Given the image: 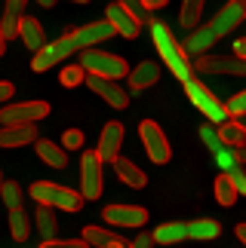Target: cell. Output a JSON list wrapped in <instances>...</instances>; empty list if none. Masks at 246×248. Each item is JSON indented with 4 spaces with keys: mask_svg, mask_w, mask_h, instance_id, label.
I'll use <instances>...</instances> for the list:
<instances>
[{
    "mask_svg": "<svg viewBox=\"0 0 246 248\" xmlns=\"http://www.w3.org/2000/svg\"><path fill=\"white\" fill-rule=\"evenodd\" d=\"M148 31H151V43H154V49L160 52V62L166 64L169 71H173V77L178 80H191V71H194V64L191 59L185 55L182 49V43L173 37V31H169V25L166 22H160V18H148Z\"/></svg>",
    "mask_w": 246,
    "mask_h": 248,
    "instance_id": "cell-1",
    "label": "cell"
},
{
    "mask_svg": "<svg viewBox=\"0 0 246 248\" xmlns=\"http://www.w3.org/2000/svg\"><path fill=\"white\" fill-rule=\"evenodd\" d=\"M31 199H37V205L46 208H62V212H80L83 208V196L77 190H68L53 181H34L31 184Z\"/></svg>",
    "mask_w": 246,
    "mask_h": 248,
    "instance_id": "cell-2",
    "label": "cell"
},
{
    "mask_svg": "<svg viewBox=\"0 0 246 248\" xmlns=\"http://www.w3.org/2000/svg\"><path fill=\"white\" fill-rule=\"evenodd\" d=\"M80 68L92 74V77H105V80H120L129 74V64L114 52H99V49H80Z\"/></svg>",
    "mask_w": 246,
    "mask_h": 248,
    "instance_id": "cell-3",
    "label": "cell"
},
{
    "mask_svg": "<svg viewBox=\"0 0 246 248\" xmlns=\"http://www.w3.org/2000/svg\"><path fill=\"white\" fill-rule=\"evenodd\" d=\"M185 92H188V98H191V104L203 113L206 120L212 123V126H219V123L228 120V113H225V104L215 98V92H212V89H206L200 80H194V77H191V80H185Z\"/></svg>",
    "mask_w": 246,
    "mask_h": 248,
    "instance_id": "cell-4",
    "label": "cell"
},
{
    "mask_svg": "<svg viewBox=\"0 0 246 248\" xmlns=\"http://www.w3.org/2000/svg\"><path fill=\"white\" fill-rule=\"evenodd\" d=\"M74 52H77V46H74L71 34H62L59 40H53V43H43L40 49L34 52V59H31V68H34L37 74H43V71L55 68V64L68 62V59H71Z\"/></svg>",
    "mask_w": 246,
    "mask_h": 248,
    "instance_id": "cell-5",
    "label": "cell"
},
{
    "mask_svg": "<svg viewBox=\"0 0 246 248\" xmlns=\"http://www.w3.org/2000/svg\"><path fill=\"white\" fill-rule=\"evenodd\" d=\"M50 117L46 101H18V104H3L0 108V126H28Z\"/></svg>",
    "mask_w": 246,
    "mask_h": 248,
    "instance_id": "cell-6",
    "label": "cell"
},
{
    "mask_svg": "<svg viewBox=\"0 0 246 248\" xmlns=\"http://www.w3.org/2000/svg\"><path fill=\"white\" fill-rule=\"evenodd\" d=\"M139 138H141V147H145V154H148L151 163H157V166L169 163L173 150H169V141L163 135V129H160L154 120H141L139 123Z\"/></svg>",
    "mask_w": 246,
    "mask_h": 248,
    "instance_id": "cell-7",
    "label": "cell"
},
{
    "mask_svg": "<svg viewBox=\"0 0 246 248\" xmlns=\"http://www.w3.org/2000/svg\"><path fill=\"white\" fill-rule=\"evenodd\" d=\"M102 187H105V181H102V159L96 156V150H87L80 159V196H83V202L87 199H99Z\"/></svg>",
    "mask_w": 246,
    "mask_h": 248,
    "instance_id": "cell-8",
    "label": "cell"
},
{
    "mask_svg": "<svg viewBox=\"0 0 246 248\" xmlns=\"http://www.w3.org/2000/svg\"><path fill=\"white\" fill-rule=\"evenodd\" d=\"M197 71L200 74H210V77H243L246 74V62L243 59H234V55H215V52H206L197 59Z\"/></svg>",
    "mask_w": 246,
    "mask_h": 248,
    "instance_id": "cell-9",
    "label": "cell"
},
{
    "mask_svg": "<svg viewBox=\"0 0 246 248\" xmlns=\"http://www.w3.org/2000/svg\"><path fill=\"white\" fill-rule=\"evenodd\" d=\"M243 18H246V0H228V3H225L219 13L212 16L210 31L215 37H225V34H231L234 28H240Z\"/></svg>",
    "mask_w": 246,
    "mask_h": 248,
    "instance_id": "cell-10",
    "label": "cell"
},
{
    "mask_svg": "<svg viewBox=\"0 0 246 248\" xmlns=\"http://www.w3.org/2000/svg\"><path fill=\"white\" fill-rule=\"evenodd\" d=\"M83 83H87L89 89L99 95V98H105L114 110H126V108H129V92L123 89L120 83L105 80V77H92V74H87V77H83Z\"/></svg>",
    "mask_w": 246,
    "mask_h": 248,
    "instance_id": "cell-11",
    "label": "cell"
},
{
    "mask_svg": "<svg viewBox=\"0 0 246 248\" xmlns=\"http://www.w3.org/2000/svg\"><path fill=\"white\" fill-rule=\"evenodd\" d=\"M71 40L74 46H77V52L80 49H96L99 43H105L114 37V28H111L108 22H89V25H83V28H71Z\"/></svg>",
    "mask_w": 246,
    "mask_h": 248,
    "instance_id": "cell-12",
    "label": "cell"
},
{
    "mask_svg": "<svg viewBox=\"0 0 246 248\" xmlns=\"http://www.w3.org/2000/svg\"><path fill=\"white\" fill-rule=\"evenodd\" d=\"M102 217H105V224L111 227H132V230H139V227L148 224V212L141 205H108L105 212H102Z\"/></svg>",
    "mask_w": 246,
    "mask_h": 248,
    "instance_id": "cell-13",
    "label": "cell"
},
{
    "mask_svg": "<svg viewBox=\"0 0 246 248\" xmlns=\"http://www.w3.org/2000/svg\"><path fill=\"white\" fill-rule=\"evenodd\" d=\"M120 150H123V126L117 120H111V123H105V129H102V135H99L96 156L102 159V163H114V159L120 156Z\"/></svg>",
    "mask_w": 246,
    "mask_h": 248,
    "instance_id": "cell-14",
    "label": "cell"
},
{
    "mask_svg": "<svg viewBox=\"0 0 246 248\" xmlns=\"http://www.w3.org/2000/svg\"><path fill=\"white\" fill-rule=\"evenodd\" d=\"M105 22L114 28V34L126 37V40H136L139 31H141V22H139L136 16H129L120 3H111V6H108V18H105Z\"/></svg>",
    "mask_w": 246,
    "mask_h": 248,
    "instance_id": "cell-15",
    "label": "cell"
},
{
    "mask_svg": "<svg viewBox=\"0 0 246 248\" xmlns=\"http://www.w3.org/2000/svg\"><path fill=\"white\" fill-rule=\"evenodd\" d=\"M80 239L87 242L89 248H126L129 245L126 239H120L114 230H105V227H99V224L83 227V236H80Z\"/></svg>",
    "mask_w": 246,
    "mask_h": 248,
    "instance_id": "cell-16",
    "label": "cell"
},
{
    "mask_svg": "<svg viewBox=\"0 0 246 248\" xmlns=\"http://www.w3.org/2000/svg\"><path fill=\"white\" fill-rule=\"evenodd\" d=\"M215 40H219V37H215L212 31H210V25L206 28H200L197 25V31H191L185 37V43H182V49H185V55L188 59H191V55H197V59H200V55H206L215 46Z\"/></svg>",
    "mask_w": 246,
    "mask_h": 248,
    "instance_id": "cell-17",
    "label": "cell"
},
{
    "mask_svg": "<svg viewBox=\"0 0 246 248\" xmlns=\"http://www.w3.org/2000/svg\"><path fill=\"white\" fill-rule=\"evenodd\" d=\"M16 37H22V43H25L31 52H37V49H40V46L46 43V37H43V25H40V18H34V16H22V18H18Z\"/></svg>",
    "mask_w": 246,
    "mask_h": 248,
    "instance_id": "cell-18",
    "label": "cell"
},
{
    "mask_svg": "<svg viewBox=\"0 0 246 248\" xmlns=\"http://www.w3.org/2000/svg\"><path fill=\"white\" fill-rule=\"evenodd\" d=\"M37 141V126L28 123V126H3L0 129V147H25Z\"/></svg>",
    "mask_w": 246,
    "mask_h": 248,
    "instance_id": "cell-19",
    "label": "cell"
},
{
    "mask_svg": "<svg viewBox=\"0 0 246 248\" xmlns=\"http://www.w3.org/2000/svg\"><path fill=\"white\" fill-rule=\"evenodd\" d=\"M114 175L120 178V184H126L132 190H141V187L148 184V175L132 163V159H126V156H117L114 159Z\"/></svg>",
    "mask_w": 246,
    "mask_h": 248,
    "instance_id": "cell-20",
    "label": "cell"
},
{
    "mask_svg": "<svg viewBox=\"0 0 246 248\" xmlns=\"http://www.w3.org/2000/svg\"><path fill=\"white\" fill-rule=\"evenodd\" d=\"M126 77H129V89L141 92V89H148V86H154L160 80V64L157 62H141L126 74Z\"/></svg>",
    "mask_w": 246,
    "mask_h": 248,
    "instance_id": "cell-21",
    "label": "cell"
},
{
    "mask_svg": "<svg viewBox=\"0 0 246 248\" xmlns=\"http://www.w3.org/2000/svg\"><path fill=\"white\" fill-rule=\"evenodd\" d=\"M185 239H188V224H182V221H166L151 233V242L154 245H169V248L185 242Z\"/></svg>",
    "mask_w": 246,
    "mask_h": 248,
    "instance_id": "cell-22",
    "label": "cell"
},
{
    "mask_svg": "<svg viewBox=\"0 0 246 248\" xmlns=\"http://www.w3.org/2000/svg\"><path fill=\"white\" fill-rule=\"evenodd\" d=\"M25 3L28 0H6L3 3V16H0V34H3V40H13L16 37L18 18L25 16Z\"/></svg>",
    "mask_w": 246,
    "mask_h": 248,
    "instance_id": "cell-23",
    "label": "cell"
},
{
    "mask_svg": "<svg viewBox=\"0 0 246 248\" xmlns=\"http://www.w3.org/2000/svg\"><path fill=\"white\" fill-rule=\"evenodd\" d=\"M34 150H37V156H40L50 169H65V166H68V154L62 150V144H55V141H50V138H37Z\"/></svg>",
    "mask_w": 246,
    "mask_h": 248,
    "instance_id": "cell-24",
    "label": "cell"
},
{
    "mask_svg": "<svg viewBox=\"0 0 246 248\" xmlns=\"http://www.w3.org/2000/svg\"><path fill=\"white\" fill-rule=\"evenodd\" d=\"M215 135H219V141L225 147H243L246 144V126L240 120H225L215 126Z\"/></svg>",
    "mask_w": 246,
    "mask_h": 248,
    "instance_id": "cell-25",
    "label": "cell"
},
{
    "mask_svg": "<svg viewBox=\"0 0 246 248\" xmlns=\"http://www.w3.org/2000/svg\"><path fill=\"white\" fill-rule=\"evenodd\" d=\"M219 233H222V224H219V221H212V217H203V221L188 224V239L210 242V239H219Z\"/></svg>",
    "mask_w": 246,
    "mask_h": 248,
    "instance_id": "cell-26",
    "label": "cell"
},
{
    "mask_svg": "<svg viewBox=\"0 0 246 248\" xmlns=\"http://www.w3.org/2000/svg\"><path fill=\"white\" fill-rule=\"evenodd\" d=\"M34 221H37V233L43 236V242L55 239V233H59V221H55L53 208H46V205H37V215H34Z\"/></svg>",
    "mask_w": 246,
    "mask_h": 248,
    "instance_id": "cell-27",
    "label": "cell"
},
{
    "mask_svg": "<svg viewBox=\"0 0 246 248\" xmlns=\"http://www.w3.org/2000/svg\"><path fill=\"white\" fill-rule=\"evenodd\" d=\"M9 233H13L16 242H25L31 236V217H28L25 208H13L9 212Z\"/></svg>",
    "mask_w": 246,
    "mask_h": 248,
    "instance_id": "cell-28",
    "label": "cell"
},
{
    "mask_svg": "<svg viewBox=\"0 0 246 248\" xmlns=\"http://www.w3.org/2000/svg\"><path fill=\"white\" fill-rule=\"evenodd\" d=\"M203 3H206V0H185V3H182V13H178V22H182V28H188V31H194V28L200 25Z\"/></svg>",
    "mask_w": 246,
    "mask_h": 248,
    "instance_id": "cell-29",
    "label": "cell"
},
{
    "mask_svg": "<svg viewBox=\"0 0 246 248\" xmlns=\"http://www.w3.org/2000/svg\"><path fill=\"white\" fill-rule=\"evenodd\" d=\"M215 202H219V205H225V208H228V205H234V202H237V190H234V184H231V181L228 178H225V175H219V178H215Z\"/></svg>",
    "mask_w": 246,
    "mask_h": 248,
    "instance_id": "cell-30",
    "label": "cell"
},
{
    "mask_svg": "<svg viewBox=\"0 0 246 248\" xmlns=\"http://www.w3.org/2000/svg\"><path fill=\"white\" fill-rule=\"evenodd\" d=\"M22 187L16 184V181H3V184H0V202H3L9 212H13V208H22Z\"/></svg>",
    "mask_w": 246,
    "mask_h": 248,
    "instance_id": "cell-31",
    "label": "cell"
},
{
    "mask_svg": "<svg viewBox=\"0 0 246 248\" xmlns=\"http://www.w3.org/2000/svg\"><path fill=\"white\" fill-rule=\"evenodd\" d=\"M215 163H219L222 171H228L234 166H243V147H222V150H215Z\"/></svg>",
    "mask_w": 246,
    "mask_h": 248,
    "instance_id": "cell-32",
    "label": "cell"
},
{
    "mask_svg": "<svg viewBox=\"0 0 246 248\" xmlns=\"http://www.w3.org/2000/svg\"><path fill=\"white\" fill-rule=\"evenodd\" d=\"M83 77H87V71H83L80 64H65L59 83L65 86V89H74V86H80V83H83Z\"/></svg>",
    "mask_w": 246,
    "mask_h": 248,
    "instance_id": "cell-33",
    "label": "cell"
},
{
    "mask_svg": "<svg viewBox=\"0 0 246 248\" xmlns=\"http://www.w3.org/2000/svg\"><path fill=\"white\" fill-rule=\"evenodd\" d=\"M225 104V113H228V120H240L243 113H246V92H234L228 101H222Z\"/></svg>",
    "mask_w": 246,
    "mask_h": 248,
    "instance_id": "cell-34",
    "label": "cell"
},
{
    "mask_svg": "<svg viewBox=\"0 0 246 248\" xmlns=\"http://www.w3.org/2000/svg\"><path fill=\"white\" fill-rule=\"evenodd\" d=\"M200 141H203V144L212 150V154H215V150H222V147H225L222 141H219V135H215V126H212V123H210V126H200Z\"/></svg>",
    "mask_w": 246,
    "mask_h": 248,
    "instance_id": "cell-35",
    "label": "cell"
},
{
    "mask_svg": "<svg viewBox=\"0 0 246 248\" xmlns=\"http://www.w3.org/2000/svg\"><path fill=\"white\" fill-rule=\"evenodd\" d=\"M83 147V132L80 129H68L62 135V150H80Z\"/></svg>",
    "mask_w": 246,
    "mask_h": 248,
    "instance_id": "cell-36",
    "label": "cell"
},
{
    "mask_svg": "<svg viewBox=\"0 0 246 248\" xmlns=\"http://www.w3.org/2000/svg\"><path fill=\"white\" fill-rule=\"evenodd\" d=\"M222 175L234 184V190H237V193H246V175H243V166H234V169H228V171H222Z\"/></svg>",
    "mask_w": 246,
    "mask_h": 248,
    "instance_id": "cell-37",
    "label": "cell"
},
{
    "mask_svg": "<svg viewBox=\"0 0 246 248\" xmlns=\"http://www.w3.org/2000/svg\"><path fill=\"white\" fill-rule=\"evenodd\" d=\"M40 248H89L83 239H50V242H43Z\"/></svg>",
    "mask_w": 246,
    "mask_h": 248,
    "instance_id": "cell-38",
    "label": "cell"
},
{
    "mask_svg": "<svg viewBox=\"0 0 246 248\" xmlns=\"http://www.w3.org/2000/svg\"><path fill=\"white\" fill-rule=\"evenodd\" d=\"M117 3H120L123 9H126L129 16H136L139 22H145V18H148V13H145V9H141V3H139V0H117Z\"/></svg>",
    "mask_w": 246,
    "mask_h": 248,
    "instance_id": "cell-39",
    "label": "cell"
},
{
    "mask_svg": "<svg viewBox=\"0 0 246 248\" xmlns=\"http://www.w3.org/2000/svg\"><path fill=\"white\" fill-rule=\"evenodd\" d=\"M151 245H154V242H151V233H139L126 248H151Z\"/></svg>",
    "mask_w": 246,
    "mask_h": 248,
    "instance_id": "cell-40",
    "label": "cell"
},
{
    "mask_svg": "<svg viewBox=\"0 0 246 248\" xmlns=\"http://www.w3.org/2000/svg\"><path fill=\"white\" fill-rule=\"evenodd\" d=\"M141 3V9H145V13H154V9H160V6H166L169 0H139Z\"/></svg>",
    "mask_w": 246,
    "mask_h": 248,
    "instance_id": "cell-41",
    "label": "cell"
},
{
    "mask_svg": "<svg viewBox=\"0 0 246 248\" xmlns=\"http://www.w3.org/2000/svg\"><path fill=\"white\" fill-rule=\"evenodd\" d=\"M234 59H243L246 62V40H243V37H237V40H234Z\"/></svg>",
    "mask_w": 246,
    "mask_h": 248,
    "instance_id": "cell-42",
    "label": "cell"
},
{
    "mask_svg": "<svg viewBox=\"0 0 246 248\" xmlns=\"http://www.w3.org/2000/svg\"><path fill=\"white\" fill-rule=\"evenodd\" d=\"M13 83H6V80H0V104H3V101H9V98H13Z\"/></svg>",
    "mask_w": 246,
    "mask_h": 248,
    "instance_id": "cell-43",
    "label": "cell"
},
{
    "mask_svg": "<svg viewBox=\"0 0 246 248\" xmlns=\"http://www.w3.org/2000/svg\"><path fill=\"white\" fill-rule=\"evenodd\" d=\"M234 233H237L240 242H246V224H237V230H234Z\"/></svg>",
    "mask_w": 246,
    "mask_h": 248,
    "instance_id": "cell-44",
    "label": "cell"
},
{
    "mask_svg": "<svg viewBox=\"0 0 246 248\" xmlns=\"http://www.w3.org/2000/svg\"><path fill=\"white\" fill-rule=\"evenodd\" d=\"M37 6H43V9H50V6H55V0H34Z\"/></svg>",
    "mask_w": 246,
    "mask_h": 248,
    "instance_id": "cell-45",
    "label": "cell"
},
{
    "mask_svg": "<svg viewBox=\"0 0 246 248\" xmlns=\"http://www.w3.org/2000/svg\"><path fill=\"white\" fill-rule=\"evenodd\" d=\"M6 52V40H3V34H0V55Z\"/></svg>",
    "mask_w": 246,
    "mask_h": 248,
    "instance_id": "cell-46",
    "label": "cell"
},
{
    "mask_svg": "<svg viewBox=\"0 0 246 248\" xmlns=\"http://www.w3.org/2000/svg\"><path fill=\"white\" fill-rule=\"evenodd\" d=\"M74 3H89V0H74Z\"/></svg>",
    "mask_w": 246,
    "mask_h": 248,
    "instance_id": "cell-47",
    "label": "cell"
},
{
    "mask_svg": "<svg viewBox=\"0 0 246 248\" xmlns=\"http://www.w3.org/2000/svg\"><path fill=\"white\" fill-rule=\"evenodd\" d=\"M0 184H3V178H0Z\"/></svg>",
    "mask_w": 246,
    "mask_h": 248,
    "instance_id": "cell-48",
    "label": "cell"
}]
</instances>
